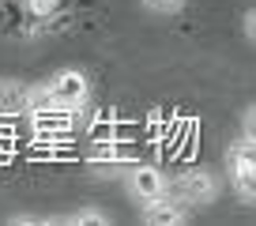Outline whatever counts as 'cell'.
I'll list each match as a JSON object with an SVG mask.
<instances>
[{"label": "cell", "instance_id": "cell-1", "mask_svg": "<svg viewBox=\"0 0 256 226\" xmlns=\"http://www.w3.org/2000/svg\"><path fill=\"white\" fill-rule=\"evenodd\" d=\"M38 102L60 106V110H68V113L87 110V102H90V76L83 72V68H72V64L56 68L42 87H30V106H38Z\"/></svg>", "mask_w": 256, "mask_h": 226}, {"label": "cell", "instance_id": "cell-2", "mask_svg": "<svg viewBox=\"0 0 256 226\" xmlns=\"http://www.w3.org/2000/svg\"><path fill=\"white\" fill-rule=\"evenodd\" d=\"M170 192L184 204V208H211L222 196V178L208 166H188L177 178H170Z\"/></svg>", "mask_w": 256, "mask_h": 226}, {"label": "cell", "instance_id": "cell-3", "mask_svg": "<svg viewBox=\"0 0 256 226\" xmlns=\"http://www.w3.org/2000/svg\"><path fill=\"white\" fill-rule=\"evenodd\" d=\"M226 178H230V188L238 192L241 204L256 200V154H252V136L230 140L226 147Z\"/></svg>", "mask_w": 256, "mask_h": 226}, {"label": "cell", "instance_id": "cell-4", "mask_svg": "<svg viewBox=\"0 0 256 226\" xmlns=\"http://www.w3.org/2000/svg\"><path fill=\"white\" fill-rule=\"evenodd\" d=\"M120 181H124V192H128V200L136 204V208L151 204L154 196H162L170 188L166 170L154 166V162H128V166L120 170Z\"/></svg>", "mask_w": 256, "mask_h": 226}, {"label": "cell", "instance_id": "cell-5", "mask_svg": "<svg viewBox=\"0 0 256 226\" xmlns=\"http://www.w3.org/2000/svg\"><path fill=\"white\" fill-rule=\"evenodd\" d=\"M140 218H144L147 226H184V222L192 218V211L166 188L162 196H154L151 204H144V208H140Z\"/></svg>", "mask_w": 256, "mask_h": 226}, {"label": "cell", "instance_id": "cell-6", "mask_svg": "<svg viewBox=\"0 0 256 226\" xmlns=\"http://www.w3.org/2000/svg\"><path fill=\"white\" fill-rule=\"evenodd\" d=\"M128 166V158H124V151H120L117 144H94L87 151V170L94 174V178H117L120 170Z\"/></svg>", "mask_w": 256, "mask_h": 226}, {"label": "cell", "instance_id": "cell-7", "mask_svg": "<svg viewBox=\"0 0 256 226\" xmlns=\"http://www.w3.org/2000/svg\"><path fill=\"white\" fill-rule=\"evenodd\" d=\"M30 110V83L0 80V117H19Z\"/></svg>", "mask_w": 256, "mask_h": 226}, {"label": "cell", "instance_id": "cell-8", "mask_svg": "<svg viewBox=\"0 0 256 226\" xmlns=\"http://www.w3.org/2000/svg\"><path fill=\"white\" fill-rule=\"evenodd\" d=\"M64 8V0H23V16L30 19V26H49L56 16H60Z\"/></svg>", "mask_w": 256, "mask_h": 226}, {"label": "cell", "instance_id": "cell-9", "mask_svg": "<svg viewBox=\"0 0 256 226\" xmlns=\"http://www.w3.org/2000/svg\"><path fill=\"white\" fill-rule=\"evenodd\" d=\"M184 4L188 0H140V8L151 16H177V12H184Z\"/></svg>", "mask_w": 256, "mask_h": 226}, {"label": "cell", "instance_id": "cell-10", "mask_svg": "<svg viewBox=\"0 0 256 226\" xmlns=\"http://www.w3.org/2000/svg\"><path fill=\"white\" fill-rule=\"evenodd\" d=\"M56 222H72V226H80V222H98V226H106V222H110V215H106V211L87 208V211H72V215H60Z\"/></svg>", "mask_w": 256, "mask_h": 226}]
</instances>
